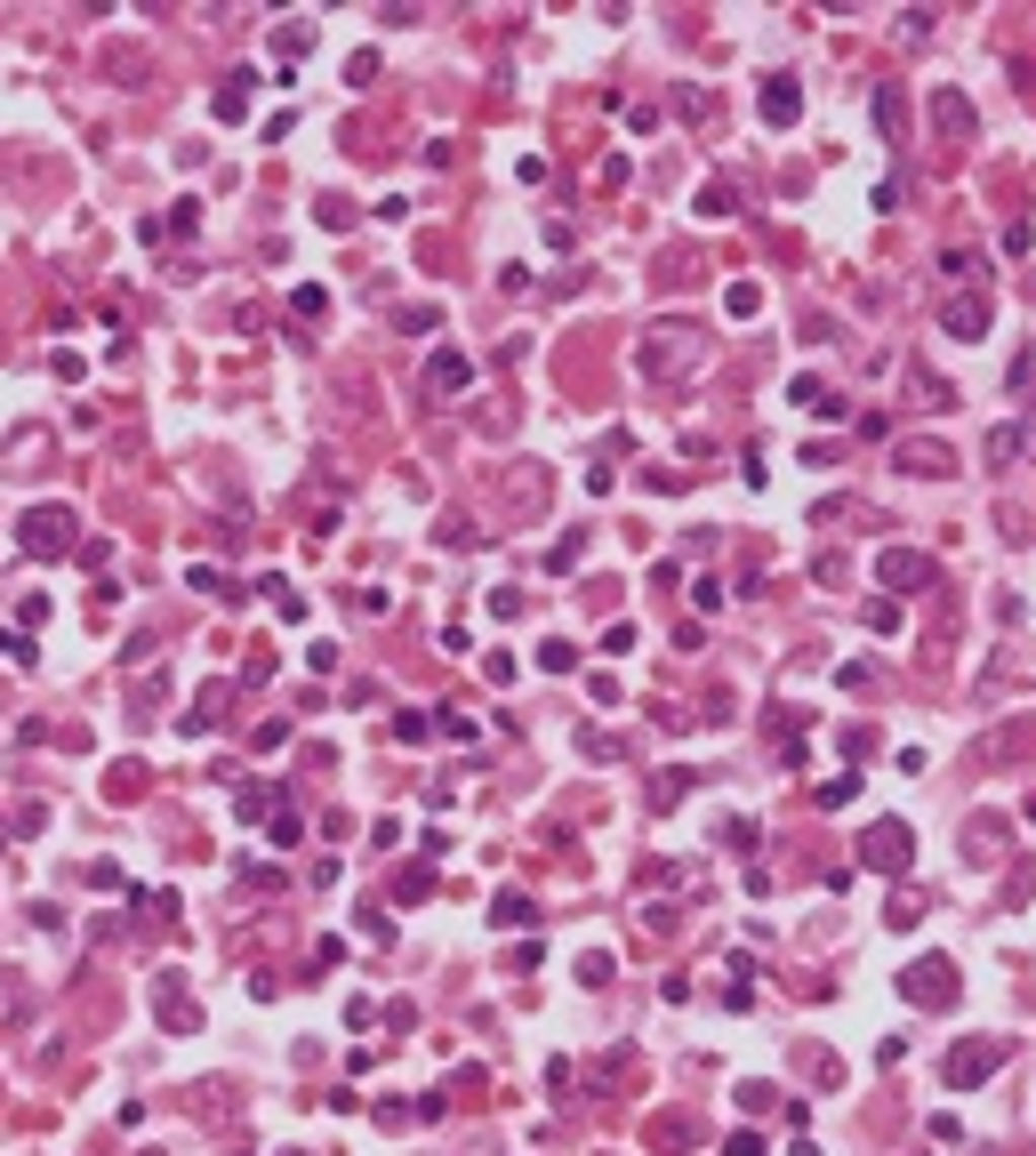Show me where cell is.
<instances>
[{"label": "cell", "mask_w": 1036, "mask_h": 1156, "mask_svg": "<svg viewBox=\"0 0 1036 1156\" xmlns=\"http://www.w3.org/2000/svg\"><path fill=\"white\" fill-rule=\"evenodd\" d=\"M900 996H908L917 1012H948V1004L964 996V980H956V964H948V955H917V964L900 972Z\"/></svg>", "instance_id": "cell-2"}, {"label": "cell", "mask_w": 1036, "mask_h": 1156, "mask_svg": "<svg viewBox=\"0 0 1036 1156\" xmlns=\"http://www.w3.org/2000/svg\"><path fill=\"white\" fill-rule=\"evenodd\" d=\"M723 1156H764V1141H755V1133H731V1141H723Z\"/></svg>", "instance_id": "cell-16"}, {"label": "cell", "mask_w": 1036, "mask_h": 1156, "mask_svg": "<svg viewBox=\"0 0 1036 1156\" xmlns=\"http://www.w3.org/2000/svg\"><path fill=\"white\" fill-rule=\"evenodd\" d=\"M490 924H498V932H514V924H531V900H514V892H506V900L490 908Z\"/></svg>", "instance_id": "cell-14"}, {"label": "cell", "mask_w": 1036, "mask_h": 1156, "mask_svg": "<svg viewBox=\"0 0 1036 1156\" xmlns=\"http://www.w3.org/2000/svg\"><path fill=\"white\" fill-rule=\"evenodd\" d=\"M755 306H764V290H755V282H731V290H723V314H731V321H747Z\"/></svg>", "instance_id": "cell-12"}, {"label": "cell", "mask_w": 1036, "mask_h": 1156, "mask_svg": "<svg viewBox=\"0 0 1036 1156\" xmlns=\"http://www.w3.org/2000/svg\"><path fill=\"white\" fill-rule=\"evenodd\" d=\"M932 121H940L948 137H964V129H972V105H964V89H932Z\"/></svg>", "instance_id": "cell-10"}, {"label": "cell", "mask_w": 1036, "mask_h": 1156, "mask_svg": "<svg viewBox=\"0 0 1036 1156\" xmlns=\"http://www.w3.org/2000/svg\"><path fill=\"white\" fill-rule=\"evenodd\" d=\"M796 112H804V89H796L788 73H780V81H764V121H772V129H788Z\"/></svg>", "instance_id": "cell-8"}, {"label": "cell", "mask_w": 1036, "mask_h": 1156, "mask_svg": "<svg viewBox=\"0 0 1036 1156\" xmlns=\"http://www.w3.org/2000/svg\"><path fill=\"white\" fill-rule=\"evenodd\" d=\"M876 570H884L892 595H924V587H932V554H908V546H884Z\"/></svg>", "instance_id": "cell-3"}, {"label": "cell", "mask_w": 1036, "mask_h": 1156, "mask_svg": "<svg viewBox=\"0 0 1036 1156\" xmlns=\"http://www.w3.org/2000/svg\"><path fill=\"white\" fill-rule=\"evenodd\" d=\"M707 329L699 321H684V314H667V321H651L643 329V345H635V362H643V378L651 386H684V378H699V362H707Z\"/></svg>", "instance_id": "cell-1"}, {"label": "cell", "mask_w": 1036, "mask_h": 1156, "mask_svg": "<svg viewBox=\"0 0 1036 1156\" xmlns=\"http://www.w3.org/2000/svg\"><path fill=\"white\" fill-rule=\"evenodd\" d=\"M731 210H739V194H731L723 177H715V185H699V217H731Z\"/></svg>", "instance_id": "cell-13"}, {"label": "cell", "mask_w": 1036, "mask_h": 1156, "mask_svg": "<svg viewBox=\"0 0 1036 1156\" xmlns=\"http://www.w3.org/2000/svg\"><path fill=\"white\" fill-rule=\"evenodd\" d=\"M241 105H249V81H233V89H218V112H226V121H241Z\"/></svg>", "instance_id": "cell-15"}, {"label": "cell", "mask_w": 1036, "mask_h": 1156, "mask_svg": "<svg viewBox=\"0 0 1036 1156\" xmlns=\"http://www.w3.org/2000/svg\"><path fill=\"white\" fill-rule=\"evenodd\" d=\"M997 1068H1005V1045H997V1036L948 1052V1084H956V1092H964V1084H980V1076H997Z\"/></svg>", "instance_id": "cell-5"}, {"label": "cell", "mask_w": 1036, "mask_h": 1156, "mask_svg": "<svg viewBox=\"0 0 1036 1156\" xmlns=\"http://www.w3.org/2000/svg\"><path fill=\"white\" fill-rule=\"evenodd\" d=\"M73 515H65V507H41V515H24V546H32V554H65V546H73Z\"/></svg>", "instance_id": "cell-6"}, {"label": "cell", "mask_w": 1036, "mask_h": 1156, "mask_svg": "<svg viewBox=\"0 0 1036 1156\" xmlns=\"http://www.w3.org/2000/svg\"><path fill=\"white\" fill-rule=\"evenodd\" d=\"M908 851H917V836H908L900 820H884V828H868V851H860V859H868L876 875H900V867H908Z\"/></svg>", "instance_id": "cell-4"}, {"label": "cell", "mask_w": 1036, "mask_h": 1156, "mask_svg": "<svg viewBox=\"0 0 1036 1156\" xmlns=\"http://www.w3.org/2000/svg\"><path fill=\"white\" fill-rule=\"evenodd\" d=\"M426 386H434V394H466V386H474V362H466V354H434V362H426Z\"/></svg>", "instance_id": "cell-9"}, {"label": "cell", "mask_w": 1036, "mask_h": 1156, "mask_svg": "<svg viewBox=\"0 0 1036 1156\" xmlns=\"http://www.w3.org/2000/svg\"><path fill=\"white\" fill-rule=\"evenodd\" d=\"M900 466H917V474H948L956 458H948L940 442H917V450H900Z\"/></svg>", "instance_id": "cell-11"}, {"label": "cell", "mask_w": 1036, "mask_h": 1156, "mask_svg": "<svg viewBox=\"0 0 1036 1156\" xmlns=\"http://www.w3.org/2000/svg\"><path fill=\"white\" fill-rule=\"evenodd\" d=\"M948 337H964V345H980V337H988V298H956V306H948Z\"/></svg>", "instance_id": "cell-7"}]
</instances>
